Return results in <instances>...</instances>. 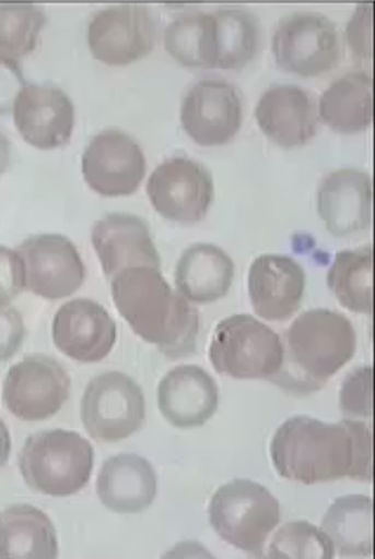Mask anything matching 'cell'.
<instances>
[{
    "label": "cell",
    "mask_w": 375,
    "mask_h": 559,
    "mask_svg": "<svg viewBox=\"0 0 375 559\" xmlns=\"http://www.w3.org/2000/svg\"><path fill=\"white\" fill-rule=\"evenodd\" d=\"M270 453L278 475L290 481H373V430L363 420L326 424L293 416L277 430Z\"/></svg>",
    "instance_id": "obj_1"
},
{
    "label": "cell",
    "mask_w": 375,
    "mask_h": 559,
    "mask_svg": "<svg viewBox=\"0 0 375 559\" xmlns=\"http://www.w3.org/2000/svg\"><path fill=\"white\" fill-rule=\"evenodd\" d=\"M115 306L130 329L168 359L190 357L197 350L200 316L176 293L161 270L130 267L112 278Z\"/></svg>",
    "instance_id": "obj_2"
},
{
    "label": "cell",
    "mask_w": 375,
    "mask_h": 559,
    "mask_svg": "<svg viewBox=\"0 0 375 559\" xmlns=\"http://www.w3.org/2000/svg\"><path fill=\"white\" fill-rule=\"evenodd\" d=\"M355 352V329L343 313L328 308L305 311L286 331L282 368L272 382L293 395H310L323 390Z\"/></svg>",
    "instance_id": "obj_3"
},
{
    "label": "cell",
    "mask_w": 375,
    "mask_h": 559,
    "mask_svg": "<svg viewBox=\"0 0 375 559\" xmlns=\"http://www.w3.org/2000/svg\"><path fill=\"white\" fill-rule=\"evenodd\" d=\"M19 466L34 492L68 498L89 484L94 469V448L75 431H39L26 439Z\"/></svg>",
    "instance_id": "obj_4"
},
{
    "label": "cell",
    "mask_w": 375,
    "mask_h": 559,
    "mask_svg": "<svg viewBox=\"0 0 375 559\" xmlns=\"http://www.w3.org/2000/svg\"><path fill=\"white\" fill-rule=\"evenodd\" d=\"M209 521L226 544L263 557L266 542L281 522V504L263 485L237 478L215 492Z\"/></svg>",
    "instance_id": "obj_5"
},
{
    "label": "cell",
    "mask_w": 375,
    "mask_h": 559,
    "mask_svg": "<svg viewBox=\"0 0 375 559\" xmlns=\"http://www.w3.org/2000/svg\"><path fill=\"white\" fill-rule=\"evenodd\" d=\"M209 358L215 372L226 378L272 381L282 368L283 342L257 318L232 316L215 328Z\"/></svg>",
    "instance_id": "obj_6"
},
{
    "label": "cell",
    "mask_w": 375,
    "mask_h": 559,
    "mask_svg": "<svg viewBox=\"0 0 375 559\" xmlns=\"http://www.w3.org/2000/svg\"><path fill=\"white\" fill-rule=\"evenodd\" d=\"M272 55L281 70L295 76L326 75L342 59L338 27L320 13L290 14L276 28Z\"/></svg>",
    "instance_id": "obj_7"
},
{
    "label": "cell",
    "mask_w": 375,
    "mask_h": 559,
    "mask_svg": "<svg viewBox=\"0 0 375 559\" xmlns=\"http://www.w3.org/2000/svg\"><path fill=\"white\" fill-rule=\"evenodd\" d=\"M84 429L95 441L117 443L141 430L145 397L128 374L106 372L89 382L81 403Z\"/></svg>",
    "instance_id": "obj_8"
},
{
    "label": "cell",
    "mask_w": 375,
    "mask_h": 559,
    "mask_svg": "<svg viewBox=\"0 0 375 559\" xmlns=\"http://www.w3.org/2000/svg\"><path fill=\"white\" fill-rule=\"evenodd\" d=\"M24 290L47 300L77 293L86 280V266L75 243L60 234H38L15 250Z\"/></svg>",
    "instance_id": "obj_9"
},
{
    "label": "cell",
    "mask_w": 375,
    "mask_h": 559,
    "mask_svg": "<svg viewBox=\"0 0 375 559\" xmlns=\"http://www.w3.org/2000/svg\"><path fill=\"white\" fill-rule=\"evenodd\" d=\"M71 378L49 356H27L5 374L3 402L16 419L43 421L52 418L70 397Z\"/></svg>",
    "instance_id": "obj_10"
},
{
    "label": "cell",
    "mask_w": 375,
    "mask_h": 559,
    "mask_svg": "<svg viewBox=\"0 0 375 559\" xmlns=\"http://www.w3.org/2000/svg\"><path fill=\"white\" fill-rule=\"evenodd\" d=\"M147 195L159 214L175 224H197L214 201L212 174L197 159L173 157L153 170Z\"/></svg>",
    "instance_id": "obj_11"
},
{
    "label": "cell",
    "mask_w": 375,
    "mask_h": 559,
    "mask_svg": "<svg viewBox=\"0 0 375 559\" xmlns=\"http://www.w3.org/2000/svg\"><path fill=\"white\" fill-rule=\"evenodd\" d=\"M157 27L150 10L141 4H116L91 19L87 44L102 64L127 67L155 49Z\"/></svg>",
    "instance_id": "obj_12"
},
{
    "label": "cell",
    "mask_w": 375,
    "mask_h": 559,
    "mask_svg": "<svg viewBox=\"0 0 375 559\" xmlns=\"http://www.w3.org/2000/svg\"><path fill=\"white\" fill-rule=\"evenodd\" d=\"M243 118L241 91L226 80H200L181 102V128L203 147L230 144L241 131Z\"/></svg>",
    "instance_id": "obj_13"
},
{
    "label": "cell",
    "mask_w": 375,
    "mask_h": 559,
    "mask_svg": "<svg viewBox=\"0 0 375 559\" xmlns=\"http://www.w3.org/2000/svg\"><path fill=\"white\" fill-rule=\"evenodd\" d=\"M82 174L91 190L101 197H130L145 178V154L129 134L106 129L84 150Z\"/></svg>",
    "instance_id": "obj_14"
},
{
    "label": "cell",
    "mask_w": 375,
    "mask_h": 559,
    "mask_svg": "<svg viewBox=\"0 0 375 559\" xmlns=\"http://www.w3.org/2000/svg\"><path fill=\"white\" fill-rule=\"evenodd\" d=\"M22 140L39 151L70 144L75 129V107L65 91L52 84H26L13 108Z\"/></svg>",
    "instance_id": "obj_15"
},
{
    "label": "cell",
    "mask_w": 375,
    "mask_h": 559,
    "mask_svg": "<svg viewBox=\"0 0 375 559\" xmlns=\"http://www.w3.org/2000/svg\"><path fill=\"white\" fill-rule=\"evenodd\" d=\"M52 340L58 349L73 361H104L117 342V324L104 306L78 298L67 301L56 312Z\"/></svg>",
    "instance_id": "obj_16"
},
{
    "label": "cell",
    "mask_w": 375,
    "mask_h": 559,
    "mask_svg": "<svg viewBox=\"0 0 375 559\" xmlns=\"http://www.w3.org/2000/svg\"><path fill=\"white\" fill-rule=\"evenodd\" d=\"M255 119L267 139L285 150L308 144L320 124L314 94L295 84L271 85L260 96Z\"/></svg>",
    "instance_id": "obj_17"
},
{
    "label": "cell",
    "mask_w": 375,
    "mask_h": 559,
    "mask_svg": "<svg viewBox=\"0 0 375 559\" xmlns=\"http://www.w3.org/2000/svg\"><path fill=\"white\" fill-rule=\"evenodd\" d=\"M304 267L292 257L261 254L248 273L254 311L269 322H285L300 310L305 295Z\"/></svg>",
    "instance_id": "obj_18"
},
{
    "label": "cell",
    "mask_w": 375,
    "mask_h": 559,
    "mask_svg": "<svg viewBox=\"0 0 375 559\" xmlns=\"http://www.w3.org/2000/svg\"><path fill=\"white\" fill-rule=\"evenodd\" d=\"M91 242L107 278L130 267L161 270L162 260L153 242L150 226L130 214L113 213L96 222Z\"/></svg>",
    "instance_id": "obj_19"
},
{
    "label": "cell",
    "mask_w": 375,
    "mask_h": 559,
    "mask_svg": "<svg viewBox=\"0 0 375 559\" xmlns=\"http://www.w3.org/2000/svg\"><path fill=\"white\" fill-rule=\"evenodd\" d=\"M318 215L333 237L365 231L373 219V182L362 170H335L317 191Z\"/></svg>",
    "instance_id": "obj_20"
},
{
    "label": "cell",
    "mask_w": 375,
    "mask_h": 559,
    "mask_svg": "<svg viewBox=\"0 0 375 559\" xmlns=\"http://www.w3.org/2000/svg\"><path fill=\"white\" fill-rule=\"evenodd\" d=\"M157 403L169 425L178 429H195L218 413L219 386L201 367L180 365L159 382Z\"/></svg>",
    "instance_id": "obj_21"
},
{
    "label": "cell",
    "mask_w": 375,
    "mask_h": 559,
    "mask_svg": "<svg viewBox=\"0 0 375 559\" xmlns=\"http://www.w3.org/2000/svg\"><path fill=\"white\" fill-rule=\"evenodd\" d=\"M96 493L102 504L113 512H143L156 498V472L150 461L138 454L115 455L102 466Z\"/></svg>",
    "instance_id": "obj_22"
},
{
    "label": "cell",
    "mask_w": 375,
    "mask_h": 559,
    "mask_svg": "<svg viewBox=\"0 0 375 559\" xmlns=\"http://www.w3.org/2000/svg\"><path fill=\"white\" fill-rule=\"evenodd\" d=\"M235 278L231 255L213 243H196L180 255L175 271L178 293L195 305L214 304L228 295Z\"/></svg>",
    "instance_id": "obj_23"
},
{
    "label": "cell",
    "mask_w": 375,
    "mask_h": 559,
    "mask_svg": "<svg viewBox=\"0 0 375 559\" xmlns=\"http://www.w3.org/2000/svg\"><path fill=\"white\" fill-rule=\"evenodd\" d=\"M318 118L335 133L352 135L372 127L374 84L365 71L345 73L324 91L317 105Z\"/></svg>",
    "instance_id": "obj_24"
},
{
    "label": "cell",
    "mask_w": 375,
    "mask_h": 559,
    "mask_svg": "<svg viewBox=\"0 0 375 559\" xmlns=\"http://www.w3.org/2000/svg\"><path fill=\"white\" fill-rule=\"evenodd\" d=\"M58 556V535L47 513L31 504H13L0 511V559Z\"/></svg>",
    "instance_id": "obj_25"
},
{
    "label": "cell",
    "mask_w": 375,
    "mask_h": 559,
    "mask_svg": "<svg viewBox=\"0 0 375 559\" xmlns=\"http://www.w3.org/2000/svg\"><path fill=\"white\" fill-rule=\"evenodd\" d=\"M324 533L340 557H373L374 504L363 495H350L333 501L321 522Z\"/></svg>",
    "instance_id": "obj_26"
},
{
    "label": "cell",
    "mask_w": 375,
    "mask_h": 559,
    "mask_svg": "<svg viewBox=\"0 0 375 559\" xmlns=\"http://www.w3.org/2000/svg\"><path fill=\"white\" fill-rule=\"evenodd\" d=\"M328 288L347 310L372 316L374 310V250L372 245L335 255Z\"/></svg>",
    "instance_id": "obj_27"
},
{
    "label": "cell",
    "mask_w": 375,
    "mask_h": 559,
    "mask_svg": "<svg viewBox=\"0 0 375 559\" xmlns=\"http://www.w3.org/2000/svg\"><path fill=\"white\" fill-rule=\"evenodd\" d=\"M215 70L242 71L259 48V25L251 11L221 8L213 11Z\"/></svg>",
    "instance_id": "obj_28"
},
{
    "label": "cell",
    "mask_w": 375,
    "mask_h": 559,
    "mask_svg": "<svg viewBox=\"0 0 375 559\" xmlns=\"http://www.w3.org/2000/svg\"><path fill=\"white\" fill-rule=\"evenodd\" d=\"M164 48L180 66L215 70L212 13H191L178 16L164 32Z\"/></svg>",
    "instance_id": "obj_29"
},
{
    "label": "cell",
    "mask_w": 375,
    "mask_h": 559,
    "mask_svg": "<svg viewBox=\"0 0 375 559\" xmlns=\"http://www.w3.org/2000/svg\"><path fill=\"white\" fill-rule=\"evenodd\" d=\"M47 15L39 5L0 3V56L19 61L37 48Z\"/></svg>",
    "instance_id": "obj_30"
},
{
    "label": "cell",
    "mask_w": 375,
    "mask_h": 559,
    "mask_svg": "<svg viewBox=\"0 0 375 559\" xmlns=\"http://www.w3.org/2000/svg\"><path fill=\"white\" fill-rule=\"evenodd\" d=\"M335 549L321 528L308 522H290L272 536L269 558L332 559Z\"/></svg>",
    "instance_id": "obj_31"
},
{
    "label": "cell",
    "mask_w": 375,
    "mask_h": 559,
    "mask_svg": "<svg viewBox=\"0 0 375 559\" xmlns=\"http://www.w3.org/2000/svg\"><path fill=\"white\" fill-rule=\"evenodd\" d=\"M374 369L361 367L352 370L340 391V409L345 419H368L373 416Z\"/></svg>",
    "instance_id": "obj_32"
},
{
    "label": "cell",
    "mask_w": 375,
    "mask_h": 559,
    "mask_svg": "<svg viewBox=\"0 0 375 559\" xmlns=\"http://www.w3.org/2000/svg\"><path fill=\"white\" fill-rule=\"evenodd\" d=\"M373 3H362L347 25V43L358 59L371 60L373 57Z\"/></svg>",
    "instance_id": "obj_33"
},
{
    "label": "cell",
    "mask_w": 375,
    "mask_h": 559,
    "mask_svg": "<svg viewBox=\"0 0 375 559\" xmlns=\"http://www.w3.org/2000/svg\"><path fill=\"white\" fill-rule=\"evenodd\" d=\"M26 328L24 318L11 306L0 307V362L9 361L24 345Z\"/></svg>",
    "instance_id": "obj_34"
},
{
    "label": "cell",
    "mask_w": 375,
    "mask_h": 559,
    "mask_svg": "<svg viewBox=\"0 0 375 559\" xmlns=\"http://www.w3.org/2000/svg\"><path fill=\"white\" fill-rule=\"evenodd\" d=\"M25 85L19 61L0 56V116L13 111L14 103Z\"/></svg>",
    "instance_id": "obj_35"
},
{
    "label": "cell",
    "mask_w": 375,
    "mask_h": 559,
    "mask_svg": "<svg viewBox=\"0 0 375 559\" xmlns=\"http://www.w3.org/2000/svg\"><path fill=\"white\" fill-rule=\"evenodd\" d=\"M24 290L19 255L0 247V307L9 306Z\"/></svg>",
    "instance_id": "obj_36"
},
{
    "label": "cell",
    "mask_w": 375,
    "mask_h": 559,
    "mask_svg": "<svg viewBox=\"0 0 375 559\" xmlns=\"http://www.w3.org/2000/svg\"><path fill=\"white\" fill-rule=\"evenodd\" d=\"M11 162V145L8 136L0 130V178L8 170Z\"/></svg>",
    "instance_id": "obj_37"
},
{
    "label": "cell",
    "mask_w": 375,
    "mask_h": 559,
    "mask_svg": "<svg viewBox=\"0 0 375 559\" xmlns=\"http://www.w3.org/2000/svg\"><path fill=\"white\" fill-rule=\"evenodd\" d=\"M9 433L10 431L8 429V426H5L2 419H0V437L9 436Z\"/></svg>",
    "instance_id": "obj_38"
}]
</instances>
